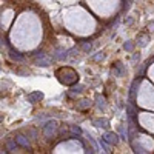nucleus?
Here are the masks:
<instances>
[{"mask_svg":"<svg viewBox=\"0 0 154 154\" xmlns=\"http://www.w3.org/2000/svg\"><path fill=\"white\" fill-rule=\"evenodd\" d=\"M82 46H83L85 51H89V49H91V45H89V43H82Z\"/></svg>","mask_w":154,"mask_h":154,"instance_id":"3","label":"nucleus"},{"mask_svg":"<svg viewBox=\"0 0 154 154\" xmlns=\"http://www.w3.org/2000/svg\"><path fill=\"white\" fill-rule=\"evenodd\" d=\"M108 143H117V140H119V137H117V134H112V133H106L105 134V137H103Z\"/></svg>","mask_w":154,"mask_h":154,"instance_id":"2","label":"nucleus"},{"mask_svg":"<svg viewBox=\"0 0 154 154\" xmlns=\"http://www.w3.org/2000/svg\"><path fill=\"white\" fill-rule=\"evenodd\" d=\"M16 143H19V145L23 146V148H28V146H29V140L25 137V136H17V137H16Z\"/></svg>","mask_w":154,"mask_h":154,"instance_id":"1","label":"nucleus"},{"mask_svg":"<svg viewBox=\"0 0 154 154\" xmlns=\"http://www.w3.org/2000/svg\"><path fill=\"white\" fill-rule=\"evenodd\" d=\"M131 48H133L131 43H125V49H131Z\"/></svg>","mask_w":154,"mask_h":154,"instance_id":"4","label":"nucleus"}]
</instances>
